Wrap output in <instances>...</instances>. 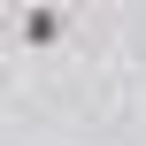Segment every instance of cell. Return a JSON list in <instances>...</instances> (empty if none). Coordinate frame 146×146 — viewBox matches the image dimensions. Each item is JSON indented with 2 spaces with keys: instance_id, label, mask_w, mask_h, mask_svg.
Returning <instances> with one entry per match:
<instances>
[{
  "instance_id": "1",
  "label": "cell",
  "mask_w": 146,
  "mask_h": 146,
  "mask_svg": "<svg viewBox=\"0 0 146 146\" xmlns=\"http://www.w3.org/2000/svg\"><path fill=\"white\" fill-rule=\"evenodd\" d=\"M69 31H77V15H69V8H54V0H31V8H15V38H23L31 54L62 46Z\"/></svg>"
}]
</instances>
